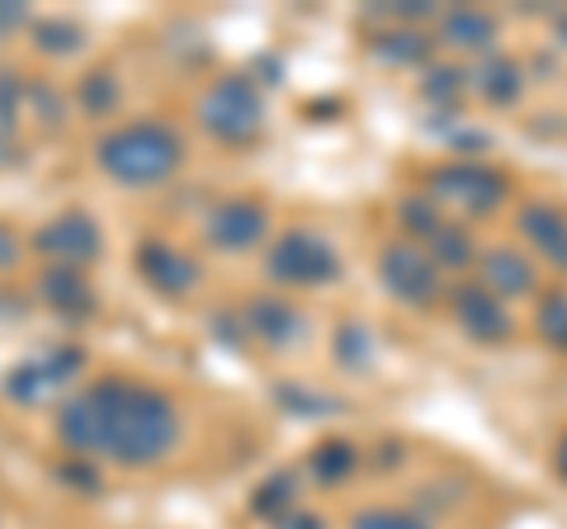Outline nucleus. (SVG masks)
Wrapping results in <instances>:
<instances>
[{
    "instance_id": "f257e3e1",
    "label": "nucleus",
    "mask_w": 567,
    "mask_h": 529,
    "mask_svg": "<svg viewBox=\"0 0 567 529\" xmlns=\"http://www.w3.org/2000/svg\"><path fill=\"white\" fill-rule=\"evenodd\" d=\"M58 439L81 458H110L118 468H152L181 439V412L162 387L104 374L62 402Z\"/></svg>"
},
{
    "instance_id": "f03ea898",
    "label": "nucleus",
    "mask_w": 567,
    "mask_h": 529,
    "mask_svg": "<svg viewBox=\"0 0 567 529\" xmlns=\"http://www.w3.org/2000/svg\"><path fill=\"white\" fill-rule=\"evenodd\" d=\"M95 166L123 189H152L185 166V137L166 118L118 123L95 143Z\"/></svg>"
},
{
    "instance_id": "7ed1b4c3",
    "label": "nucleus",
    "mask_w": 567,
    "mask_h": 529,
    "mask_svg": "<svg viewBox=\"0 0 567 529\" xmlns=\"http://www.w3.org/2000/svg\"><path fill=\"white\" fill-rule=\"evenodd\" d=\"M199 128L213 137L218 147H251L265 133V100L251 72H227L208 85L194 104Z\"/></svg>"
},
{
    "instance_id": "20e7f679",
    "label": "nucleus",
    "mask_w": 567,
    "mask_h": 529,
    "mask_svg": "<svg viewBox=\"0 0 567 529\" xmlns=\"http://www.w3.org/2000/svg\"><path fill=\"white\" fill-rule=\"evenodd\" d=\"M265 274L284 289H322L341 279V256L336 246L312 232V227H289L270 241V256H265Z\"/></svg>"
},
{
    "instance_id": "39448f33",
    "label": "nucleus",
    "mask_w": 567,
    "mask_h": 529,
    "mask_svg": "<svg viewBox=\"0 0 567 529\" xmlns=\"http://www.w3.org/2000/svg\"><path fill=\"white\" fill-rule=\"evenodd\" d=\"M81 369H85L81 345H43L39 355H29L14 369H6L0 393H6L10 402H20V407H39V402H52L58 393H66Z\"/></svg>"
},
{
    "instance_id": "423d86ee",
    "label": "nucleus",
    "mask_w": 567,
    "mask_h": 529,
    "mask_svg": "<svg viewBox=\"0 0 567 529\" xmlns=\"http://www.w3.org/2000/svg\"><path fill=\"white\" fill-rule=\"evenodd\" d=\"M425 189H431L435 204H450V208H458V214H473V218L502 208L506 194H511L506 175L483 166V162H445V166H435L431 180H425Z\"/></svg>"
},
{
    "instance_id": "0eeeda50",
    "label": "nucleus",
    "mask_w": 567,
    "mask_h": 529,
    "mask_svg": "<svg viewBox=\"0 0 567 529\" xmlns=\"http://www.w3.org/2000/svg\"><path fill=\"white\" fill-rule=\"evenodd\" d=\"M379 279L406 308H425L440 293V264L416 241H388L379 251Z\"/></svg>"
},
{
    "instance_id": "6e6552de",
    "label": "nucleus",
    "mask_w": 567,
    "mask_h": 529,
    "mask_svg": "<svg viewBox=\"0 0 567 529\" xmlns=\"http://www.w3.org/2000/svg\"><path fill=\"white\" fill-rule=\"evenodd\" d=\"M33 251L48 264H76V270H85V264H95L104 256V232L85 208H66V214L48 218L33 232Z\"/></svg>"
},
{
    "instance_id": "1a4fd4ad",
    "label": "nucleus",
    "mask_w": 567,
    "mask_h": 529,
    "mask_svg": "<svg viewBox=\"0 0 567 529\" xmlns=\"http://www.w3.org/2000/svg\"><path fill=\"white\" fill-rule=\"evenodd\" d=\"M265 232H270V208H265L260 199H251V194H233V199L213 204L208 218H204V241L213 246V251H251V246L265 241Z\"/></svg>"
},
{
    "instance_id": "9d476101",
    "label": "nucleus",
    "mask_w": 567,
    "mask_h": 529,
    "mask_svg": "<svg viewBox=\"0 0 567 529\" xmlns=\"http://www.w3.org/2000/svg\"><path fill=\"white\" fill-rule=\"evenodd\" d=\"M33 289H39L43 308L58 312L62 322H91V317L100 312V298L91 289V279H85V270H76V264H43Z\"/></svg>"
},
{
    "instance_id": "9b49d317",
    "label": "nucleus",
    "mask_w": 567,
    "mask_h": 529,
    "mask_svg": "<svg viewBox=\"0 0 567 529\" xmlns=\"http://www.w3.org/2000/svg\"><path fill=\"white\" fill-rule=\"evenodd\" d=\"M137 274L162 298H185L194 284H199V264H194V256H185L181 246H171L162 237L137 246Z\"/></svg>"
},
{
    "instance_id": "f8f14e48",
    "label": "nucleus",
    "mask_w": 567,
    "mask_h": 529,
    "mask_svg": "<svg viewBox=\"0 0 567 529\" xmlns=\"http://www.w3.org/2000/svg\"><path fill=\"white\" fill-rule=\"evenodd\" d=\"M454 317H458V326H464L477 345H502V341H511V331H516L511 312L502 308V298H492L483 284H477V289L464 284L454 293Z\"/></svg>"
},
{
    "instance_id": "ddd939ff",
    "label": "nucleus",
    "mask_w": 567,
    "mask_h": 529,
    "mask_svg": "<svg viewBox=\"0 0 567 529\" xmlns=\"http://www.w3.org/2000/svg\"><path fill=\"white\" fill-rule=\"evenodd\" d=\"M241 322H246V336L270 345V350H284V345H298L303 336V312H298L289 298H251V303L241 308Z\"/></svg>"
},
{
    "instance_id": "4468645a",
    "label": "nucleus",
    "mask_w": 567,
    "mask_h": 529,
    "mask_svg": "<svg viewBox=\"0 0 567 529\" xmlns=\"http://www.w3.org/2000/svg\"><path fill=\"white\" fill-rule=\"evenodd\" d=\"M477 279H483V289L492 298H525L535 289V264H529L520 251H511V246H492V251L477 260Z\"/></svg>"
},
{
    "instance_id": "2eb2a0df",
    "label": "nucleus",
    "mask_w": 567,
    "mask_h": 529,
    "mask_svg": "<svg viewBox=\"0 0 567 529\" xmlns=\"http://www.w3.org/2000/svg\"><path fill=\"white\" fill-rule=\"evenodd\" d=\"M520 232L535 251L554 264V270H567V218L548 204H525L520 208Z\"/></svg>"
},
{
    "instance_id": "dca6fc26",
    "label": "nucleus",
    "mask_w": 567,
    "mask_h": 529,
    "mask_svg": "<svg viewBox=\"0 0 567 529\" xmlns=\"http://www.w3.org/2000/svg\"><path fill=\"white\" fill-rule=\"evenodd\" d=\"M440 43L454 48V52H483V58H492L496 20L487 10H477V6H458V10H450L445 20H440Z\"/></svg>"
},
{
    "instance_id": "f3484780",
    "label": "nucleus",
    "mask_w": 567,
    "mask_h": 529,
    "mask_svg": "<svg viewBox=\"0 0 567 529\" xmlns=\"http://www.w3.org/2000/svg\"><path fill=\"white\" fill-rule=\"evenodd\" d=\"M468 81H473V91L483 95L487 104H496V110L516 104V100H520V91H525V72H520V62L502 58V52H492V58L477 62V72H473Z\"/></svg>"
},
{
    "instance_id": "a211bd4d",
    "label": "nucleus",
    "mask_w": 567,
    "mask_h": 529,
    "mask_svg": "<svg viewBox=\"0 0 567 529\" xmlns=\"http://www.w3.org/2000/svg\"><path fill=\"white\" fill-rule=\"evenodd\" d=\"M118 100H123V85L114 72H104V66H95V72H85L76 81V104L85 118H110L118 110Z\"/></svg>"
},
{
    "instance_id": "6ab92c4d",
    "label": "nucleus",
    "mask_w": 567,
    "mask_h": 529,
    "mask_svg": "<svg viewBox=\"0 0 567 529\" xmlns=\"http://www.w3.org/2000/svg\"><path fill=\"white\" fill-rule=\"evenodd\" d=\"M354 468H360V449H354L350 439H322V445L312 449V478L322 487L346 483Z\"/></svg>"
},
{
    "instance_id": "aec40b11",
    "label": "nucleus",
    "mask_w": 567,
    "mask_h": 529,
    "mask_svg": "<svg viewBox=\"0 0 567 529\" xmlns=\"http://www.w3.org/2000/svg\"><path fill=\"white\" fill-rule=\"evenodd\" d=\"M29 39L43 58H71V52L85 48V29L76 20H33L29 24Z\"/></svg>"
},
{
    "instance_id": "412c9836",
    "label": "nucleus",
    "mask_w": 567,
    "mask_h": 529,
    "mask_svg": "<svg viewBox=\"0 0 567 529\" xmlns=\"http://www.w3.org/2000/svg\"><path fill=\"white\" fill-rule=\"evenodd\" d=\"M374 52L383 62H398V66H416V62H425L431 58V39H425L421 29H388V33H379L374 39Z\"/></svg>"
},
{
    "instance_id": "4be33fe9",
    "label": "nucleus",
    "mask_w": 567,
    "mask_h": 529,
    "mask_svg": "<svg viewBox=\"0 0 567 529\" xmlns=\"http://www.w3.org/2000/svg\"><path fill=\"white\" fill-rule=\"evenodd\" d=\"M289 510H293V473H270L251 497V516L275 525L279 516H289Z\"/></svg>"
},
{
    "instance_id": "5701e85b",
    "label": "nucleus",
    "mask_w": 567,
    "mask_h": 529,
    "mask_svg": "<svg viewBox=\"0 0 567 529\" xmlns=\"http://www.w3.org/2000/svg\"><path fill=\"white\" fill-rule=\"evenodd\" d=\"M24 100H29V76L6 72V66H0V133H6V137H14V128H20Z\"/></svg>"
},
{
    "instance_id": "b1692460",
    "label": "nucleus",
    "mask_w": 567,
    "mask_h": 529,
    "mask_svg": "<svg viewBox=\"0 0 567 529\" xmlns=\"http://www.w3.org/2000/svg\"><path fill=\"white\" fill-rule=\"evenodd\" d=\"M369 331L360 322H341L336 326V364L350 369V374H360V369H369Z\"/></svg>"
},
{
    "instance_id": "393cba45",
    "label": "nucleus",
    "mask_w": 567,
    "mask_h": 529,
    "mask_svg": "<svg viewBox=\"0 0 567 529\" xmlns=\"http://www.w3.org/2000/svg\"><path fill=\"white\" fill-rule=\"evenodd\" d=\"M425 251H431V260L440 264V270H458V264H468L473 260V241L458 232V227H440V232L425 241Z\"/></svg>"
},
{
    "instance_id": "a878e982",
    "label": "nucleus",
    "mask_w": 567,
    "mask_h": 529,
    "mask_svg": "<svg viewBox=\"0 0 567 529\" xmlns=\"http://www.w3.org/2000/svg\"><path fill=\"white\" fill-rule=\"evenodd\" d=\"M468 91V76L464 72H454V66H435V72H425V85H421V95L425 100H435L440 110H450V104Z\"/></svg>"
},
{
    "instance_id": "bb28decb",
    "label": "nucleus",
    "mask_w": 567,
    "mask_h": 529,
    "mask_svg": "<svg viewBox=\"0 0 567 529\" xmlns=\"http://www.w3.org/2000/svg\"><path fill=\"white\" fill-rule=\"evenodd\" d=\"M275 397H279V407L293 412V416H322V412L341 407V402H331V397H322V393H308V387H298V383H284Z\"/></svg>"
},
{
    "instance_id": "cd10ccee",
    "label": "nucleus",
    "mask_w": 567,
    "mask_h": 529,
    "mask_svg": "<svg viewBox=\"0 0 567 529\" xmlns=\"http://www.w3.org/2000/svg\"><path fill=\"white\" fill-rule=\"evenodd\" d=\"M539 336L548 345L567 350V298L563 293H548L544 303H539Z\"/></svg>"
},
{
    "instance_id": "c85d7f7f",
    "label": "nucleus",
    "mask_w": 567,
    "mask_h": 529,
    "mask_svg": "<svg viewBox=\"0 0 567 529\" xmlns=\"http://www.w3.org/2000/svg\"><path fill=\"white\" fill-rule=\"evenodd\" d=\"M350 529H431L425 520L406 516V510H388V506H374V510H360L350 520Z\"/></svg>"
},
{
    "instance_id": "c756f323",
    "label": "nucleus",
    "mask_w": 567,
    "mask_h": 529,
    "mask_svg": "<svg viewBox=\"0 0 567 529\" xmlns=\"http://www.w3.org/2000/svg\"><path fill=\"white\" fill-rule=\"evenodd\" d=\"M58 478H62V483H71V487H81L85 497H91V491H100V473H95L91 458H71V464H62V468H58Z\"/></svg>"
},
{
    "instance_id": "7c9ffc66",
    "label": "nucleus",
    "mask_w": 567,
    "mask_h": 529,
    "mask_svg": "<svg viewBox=\"0 0 567 529\" xmlns=\"http://www.w3.org/2000/svg\"><path fill=\"white\" fill-rule=\"evenodd\" d=\"M20 256H24V241L14 237V227H10V222H0V274L20 270Z\"/></svg>"
},
{
    "instance_id": "2f4dec72",
    "label": "nucleus",
    "mask_w": 567,
    "mask_h": 529,
    "mask_svg": "<svg viewBox=\"0 0 567 529\" xmlns=\"http://www.w3.org/2000/svg\"><path fill=\"white\" fill-rule=\"evenodd\" d=\"M29 24V6H20V0H0V39L6 33H20Z\"/></svg>"
},
{
    "instance_id": "473e14b6",
    "label": "nucleus",
    "mask_w": 567,
    "mask_h": 529,
    "mask_svg": "<svg viewBox=\"0 0 567 529\" xmlns=\"http://www.w3.org/2000/svg\"><path fill=\"white\" fill-rule=\"evenodd\" d=\"M275 529H327L322 516H312V510H289V516H279Z\"/></svg>"
},
{
    "instance_id": "72a5a7b5",
    "label": "nucleus",
    "mask_w": 567,
    "mask_h": 529,
    "mask_svg": "<svg viewBox=\"0 0 567 529\" xmlns=\"http://www.w3.org/2000/svg\"><path fill=\"white\" fill-rule=\"evenodd\" d=\"M24 162V147H14V137L0 133V170H10V166H20Z\"/></svg>"
},
{
    "instance_id": "f704fd0d",
    "label": "nucleus",
    "mask_w": 567,
    "mask_h": 529,
    "mask_svg": "<svg viewBox=\"0 0 567 529\" xmlns=\"http://www.w3.org/2000/svg\"><path fill=\"white\" fill-rule=\"evenodd\" d=\"M558 473H563V478H567V439H563V445H558Z\"/></svg>"
},
{
    "instance_id": "c9c22d12",
    "label": "nucleus",
    "mask_w": 567,
    "mask_h": 529,
    "mask_svg": "<svg viewBox=\"0 0 567 529\" xmlns=\"http://www.w3.org/2000/svg\"><path fill=\"white\" fill-rule=\"evenodd\" d=\"M558 39L567 43V14H563V20H558Z\"/></svg>"
}]
</instances>
